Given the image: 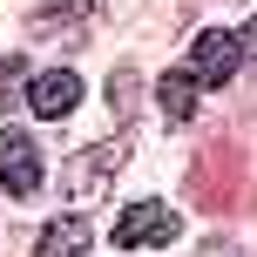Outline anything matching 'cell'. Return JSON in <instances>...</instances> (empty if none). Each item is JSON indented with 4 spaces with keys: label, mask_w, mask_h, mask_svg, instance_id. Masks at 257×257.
<instances>
[{
    "label": "cell",
    "mask_w": 257,
    "mask_h": 257,
    "mask_svg": "<svg viewBox=\"0 0 257 257\" xmlns=\"http://www.w3.org/2000/svg\"><path fill=\"white\" fill-rule=\"evenodd\" d=\"M88 244H95L88 217H54L48 230H41V244H34V257H88Z\"/></svg>",
    "instance_id": "obj_6"
},
{
    "label": "cell",
    "mask_w": 257,
    "mask_h": 257,
    "mask_svg": "<svg viewBox=\"0 0 257 257\" xmlns=\"http://www.w3.org/2000/svg\"><path fill=\"white\" fill-rule=\"evenodd\" d=\"M75 102H81V75H68V68H54V75H27V108H34L41 122L75 115Z\"/></svg>",
    "instance_id": "obj_5"
},
{
    "label": "cell",
    "mask_w": 257,
    "mask_h": 257,
    "mask_svg": "<svg viewBox=\"0 0 257 257\" xmlns=\"http://www.w3.org/2000/svg\"><path fill=\"white\" fill-rule=\"evenodd\" d=\"M237 54H257V14H250V27L237 34Z\"/></svg>",
    "instance_id": "obj_11"
},
{
    "label": "cell",
    "mask_w": 257,
    "mask_h": 257,
    "mask_svg": "<svg viewBox=\"0 0 257 257\" xmlns=\"http://www.w3.org/2000/svg\"><path fill=\"white\" fill-rule=\"evenodd\" d=\"M14 81H27V68H21V54H7V61H0V108L14 102Z\"/></svg>",
    "instance_id": "obj_9"
},
{
    "label": "cell",
    "mask_w": 257,
    "mask_h": 257,
    "mask_svg": "<svg viewBox=\"0 0 257 257\" xmlns=\"http://www.w3.org/2000/svg\"><path fill=\"white\" fill-rule=\"evenodd\" d=\"M190 81H210V88H223V81L237 75V34H223V27H203V34L190 41V68H183Z\"/></svg>",
    "instance_id": "obj_2"
},
{
    "label": "cell",
    "mask_w": 257,
    "mask_h": 257,
    "mask_svg": "<svg viewBox=\"0 0 257 257\" xmlns=\"http://www.w3.org/2000/svg\"><path fill=\"white\" fill-rule=\"evenodd\" d=\"M0 190L7 196H34L41 190V149L21 128H0Z\"/></svg>",
    "instance_id": "obj_1"
},
{
    "label": "cell",
    "mask_w": 257,
    "mask_h": 257,
    "mask_svg": "<svg viewBox=\"0 0 257 257\" xmlns=\"http://www.w3.org/2000/svg\"><path fill=\"white\" fill-rule=\"evenodd\" d=\"M115 108H122V115H128V108H136V75H128V68L115 75Z\"/></svg>",
    "instance_id": "obj_10"
},
{
    "label": "cell",
    "mask_w": 257,
    "mask_h": 257,
    "mask_svg": "<svg viewBox=\"0 0 257 257\" xmlns=\"http://www.w3.org/2000/svg\"><path fill=\"white\" fill-rule=\"evenodd\" d=\"M183 223H176V210L169 203H128L122 217H115V250H136V244H169Z\"/></svg>",
    "instance_id": "obj_3"
},
{
    "label": "cell",
    "mask_w": 257,
    "mask_h": 257,
    "mask_svg": "<svg viewBox=\"0 0 257 257\" xmlns=\"http://www.w3.org/2000/svg\"><path fill=\"white\" fill-rule=\"evenodd\" d=\"M203 257H237V250H230V244H217V250H203Z\"/></svg>",
    "instance_id": "obj_12"
},
{
    "label": "cell",
    "mask_w": 257,
    "mask_h": 257,
    "mask_svg": "<svg viewBox=\"0 0 257 257\" xmlns=\"http://www.w3.org/2000/svg\"><path fill=\"white\" fill-rule=\"evenodd\" d=\"M102 0H41L34 7V27H81Z\"/></svg>",
    "instance_id": "obj_8"
},
{
    "label": "cell",
    "mask_w": 257,
    "mask_h": 257,
    "mask_svg": "<svg viewBox=\"0 0 257 257\" xmlns=\"http://www.w3.org/2000/svg\"><path fill=\"white\" fill-rule=\"evenodd\" d=\"M156 102H163V115H169V122H190V115H196V81L176 68V75L156 81Z\"/></svg>",
    "instance_id": "obj_7"
},
{
    "label": "cell",
    "mask_w": 257,
    "mask_h": 257,
    "mask_svg": "<svg viewBox=\"0 0 257 257\" xmlns=\"http://www.w3.org/2000/svg\"><path fill=\"white\" fill-rule=\"evenodd\" d=\"M122 142H88V149H75V163H68V176H61V190L68 196H75V203H81V196H88L95 190V183H108V176H115V169H122Z\"/></svg>",
    "instance_id": "obj_4"
}]
</instances>
